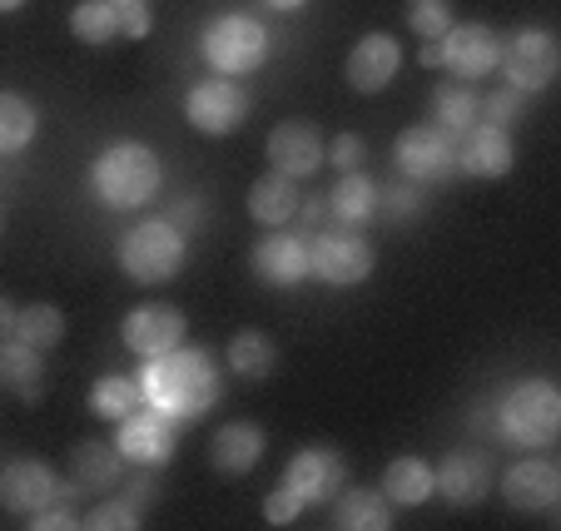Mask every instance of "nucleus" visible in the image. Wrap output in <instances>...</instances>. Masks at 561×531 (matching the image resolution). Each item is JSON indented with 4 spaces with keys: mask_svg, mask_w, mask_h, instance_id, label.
Returning a JSON list of instances; mask_svg holds the SVG:
<instances>
[{
    "mask_svg": "<svg viewBox=\"0 0 561 531\" xmlns=\"http://www.w3.org/2000/svg\"><path fill=\"white\" fill-rule=\"evenodd\" d=\"M139 388H145L149 407H159L174 423H190V417H204L219 403V368H214L209 348H184L180 343L174 353L145 358Z\"/></svg>",
    "mask_w": 561,
    "mask_h": 531,
    "instance_id": "f257e3e1",
    "label": "nucleus"
},
{
    "mask_svg": "<svg viewBox=\"0 0 561 531\" xmlns=\"http://www.w3.org/2000/svg\"><path fill=\"white\" fill-rule=\"evenodd\" d=\"M159 154L139 139H119V145L100 149V160L90 164V189L105 209H145L159 194Z\"/></svg>",
    "mask_w": 561,
    "mask_h": 531,
    "instance_id": "f03ea898",
    "label": "nucleus"
},
{
    "mask_svg": "<svg viewBox=\"0 0 561 531\" xmlns=\"http://www.w3.org/2000/svg\"><path fill=\"white\" fill-rule=\"evenodd\" d=\"M190 258V234H180L170 219H145L119 239V268L135 284H170Z\"/></svg>",
    "mask_w": 561,
    "mask_h": 531,
    "instance_id": "7ed1b4c3",
    "label": "nucleus"
},
{
    "mask_svg": "<svg viewBox=\"0 0 561 531\" xmlns=\"http://www.w3.org/2000/svg\"><path fill=\"white\" fill-rule=\"evenodd\" d=\"M497 423H502V437L507 442H522V447H551L561 432V393L557 383L547 378H527L517 383L497 407Z\"/></svg>",
    "mask_w": 561,
    "mask_h": 531,
    "instance_id": "20e7f679",
    "label": "nucleus"
},
{
    "mask_svg": "<svg viewBox=\"0 0 561 531\" xmlns=\"http://www.w3.org/2000/svg\"><path fill=\"white\" fill-rule=\"evenodd\" d=\"M199 50L219 74H254L259 65L268 60V31L254 21V15L229 11L204 31Z\"/></svg>",
    "mask_w": 561,
    "mask_h": 531,
    "instance_id": "39448f33",
    "label": "nucleus"
},
{
    "mask_svg": "<svg viewBox=\"0 0 561 531\" xmlns=\"http://www.w3.org/2000/svg\"><path fill=\"white\" fill-rule=\"evenodd\" d=\"M557 65H561V50H557V35L541 31V25H527V31L507 35L502 41V55H497V70L507 74V85L517 95H537L557 80Z\"/></svg>",
    "mask_w": 561,
    "mask_h": 531,
    "instance_id": "423d86ee",
    "label": "nucleus"
},
{
    "mask_svg": "<svg viewBox=\"0 0 561 531\" xmlns=\"http://www.w3.org/2000/svg\"><path fill=\"white\" fill-rule=\"evenodd\" d=\"M392 160L413 184H437L457 170V145L443 125H413L398 135L392 145Z\"/></svg>",
    "mask_w": 561,
    "mask_h": 531,
    "instance_id": "0eeeda50",
    "label": "nucleus"
},
{
    "mask_svg": "<svg viewBox=\"0 0 561 531\" xmlns=\"http://www.w3.org/2000/svg\"><path fill=\"white\" fill-rule=\"evenodd\" d=\"M308 274L323 278V284H333V288L363 284V278L373 274V244L358 239V234H348V229H339V234H318L313 244H308Z\"/></svg>",
    "mask_w": 561,
    "mask_h": 531,
    "instance_id": "6e6552de",
    "label": "nucleus"
},
{
    "mask_svg": "<svg viewBox=\"0 0 561 531\" xmlns=\"http://www.w3.org/2000/svg\"><path fill=\"white\" fill-rule=\"evenodd\" d=\"M184 119H190L199 135H233V129L249 119L244 85H233V80H199V85L184 95Z\"/></svg>",
    "mask_w": 561,
    "mask_h": 531,
    "instance_id": "1a4fd4ad",
    "label": "nucleus"
},
{
    "mask_svg": "<svg viewBox=\"0 0 561 531\" xmlns=\"http://www.w3.org/2000/svg\"><path fill=\"white\" fill-rule=\"evenodd\" d=\"M497 55H502L497 31L482 25V21H462V25H453V31L443 35V70L457 74L462 85L488 80V74L497 70Z\"/></svg>",
    "mask_w": 561,
    "mask_h": 531,
    "instance_id": "9d476101",
    "label": "nucleus"
},
{
    "mask_svg": "<svg viewBox=\"0 0 561 531\" xmlns=\"http://www.w3.org/2000/svg\"><path fill=\"white\" fill-rule=\"evenodd\" d=\"M119 458L135 462V467H164V462L174 458V417H164L159 407H139V413H129L125 423H119Z\"/></svg>",
    "mask_w": 561,
    "mask_h": 531,
    "instance_id": "9b49d317",
    "label": "nucleus"
},
{
    "mask_svg": "<svg viewBox=\"0 0 561 531\" xmlns=\"http://www.w3.org/2000/svg\"><path fill=\"white\" fill-rule=\"evenodd\" d=\"M125 348L139 353V358H159V353H174L190 333V319H184L174 303H139L135 313H125Z\"/></svg>",
    "mask_w": 561,
    "mask_h": 531,
    "instance_id": "f8f14e48",
    "label": "nucleus"
},
{
    "mask_svg": "<svg viewBox=\"0 0 561 531\" xmlns=\"http://www.w3.org/2000/svg\"><path fill=\"white\" fill-rule=\"evenodd\" d=\"M284 482L308 501V507H323V501H333L343 487H348V462H343L333 447H304V452H294Z\"/></svg>",
    "mask_w": 561,
    "mask_h": 531,
    "instance_id": "ddd939ff",
    "label": "nucleus"
},
{
    "mask_svg": "<svg viewBox=\"0 0 561 531\" xmlns=\"http://www.w3.org/2000/svg\"><path fill=\"white\" fill-rule=\"evenodd\" d=\"M60 492H65L60 477H55L50 462H41V458H15L0 467V501H5V511L31 517V511L50 507Z\"/></svg>",
    "mask_w": 561,
    "mask_h": 531,
    "instance_id": "4468645a",
    "label": "nucleus"
},
{
    "mask_svg": "<svg viewBox=\"0 0 561 531\" xmlns=\"http://www.w3.org/2000/svg\"><path fill=\"white\" fill-rule=\"evenodd\" d=\"M453 145H457V170L472 174V180H502L512 170V160H517L512 135L497 125H467Z\"/></svg>",
    "mask_w": 561,
    "mask_h": 531,
    "instance_id": "2eb2a0df",
    "label": "nucleus"
},
{
    "mask_svg": "<svg viewBox=\"0 0 561 531\" xmlns=\"http://www.w3.org/2000/svg\"><path fill=\"white\" fill-rule=\"evenodd\" d=\"M398 65H403V45L392 41V35L373 31V35H363V41L348 50L343 74H348V85L358 90V95H378V90L392 85Z\"/></svg>",
    "mask_w": 561,
    "mask_h": 531,
    "instance_id": "dca6fc26",
    "label": "nucleus"
},
{
    "mask_svg": "<svg viewBox=\"0 0 561 531\" xmlns=\"http://www.w3.org/2000/svg\"><path fill=\"white\" fill-rule=\"evenodd\" d=\"M433 487L443 492L453 507H472L492 492V462L488 452H477V447H457L447 452L443 467H433Z\"/></svg>",
    "mask_w": 561,
    "mask_h": 531,
    "instance_id": "f3484780",
    "label": "nucleus"
},
{
    "mask_svg": "<svg viewBox=\"0 0 561 531\" xmlns=\"http://www.w3.org/2000/svg\"><path fill=\"white\" fill-rule=\"evenodd\" d=\"M502 497L512 511H551L561 501V467L547 458L517 462L502 472Z\"/></svg>",
    "mask_w": 561,
    "mask_h": 531,
    "instance_id": "a211bd4d",
    "label": "nucleus"
},
{
    "mask_svg": "<svg viewBox=\"0 0 561 531\" xmlns=\"http://www.w3.org/2000/svg\"><path fill=\"white\" fill-rule=\"evenodd\" d=\"M323 135H318L308 119H284V125L268 135V164H274L278 174H288V180H304V174H313L318 164H323Z\"/></svg>",
    "mask_w": 561,
    "mask_h": 531,
    "instance_id": "6ab92c4d",
    "label": "nucleus"
},
{
    "mask_svg": "<svg viewBox=\"0 0 561 531\" xmlns=\"http://www.w3.org/2000/svg\"><path fill=\"white\" fill-rule=\"evenodd\" d=\"M249 264H254V278L268 288H298L308 274V244L298 234H268L254 244V254H249Z\"/></svg>",
    "mask_w": 561,
    "mask_h": 531,
    "instance_id": "aec40b11",
    "label": "nucleus"
},
{
    "mask_svg": "<svg viewBox=\"0 0 561 531\" xmlns=\"http://www.w3.org/2000/svg\"><path fill=\"white\" fill-rule=\"evenodd\" d=\"M264 447H268V437H264L259 423H229V427L214 432L209 462H214L219 477H249V472L264 462Z\"/></svg>",
    "mask_w": 561,
    "mask_h": 531,
    "instance_id": "412c9836",
    "label": "nucleus"
},
{
    "mask_svg": "<svg viewBox=\"0 0 561 531\" xmlns=\"http://www.w3.org/2000/svg\"><path fill=\"white\" fill-rule=\"evenodd\" d=\"M0 393L21 397V403H35V397L45 393V353L21 338L0 343Z\"/></svg>",
    "mask_w": 561,
    "mask_h": 531,
    "instance_id": "4be33fe9",
    "label": "nucleus"
},
{
    "mask_svg": "<svg viewBox=\"0 0 561 531\" xmlns=\"http://www.w3.org/2000/svg\"><path fill=\"white\" fill-rule=\"evenodd\" d=\"M70 477L80 492H115L125 482V458L115 442H80L70 452Z\"/></svg>",
    "mask_w": 561,
    "mask_h": 531,
    "instance_id": "5701e85b",
    "label": "nucleus"
},
{
    "mask_svg": "<svg viewBox=\"0 0 561 531\" xmlns=\"http://www.w3.org/2000/svg\"><path fill=\"white\" fill-rule=\"evenodd\" d=\"M392 501L373 487H343L333 497V527L339 531H388L392 527Z\"/></svg>",
    "mask_w": 561,
    "mask_h": 531,
    "instance_id": "b1692460",
    "label": "nucleus"
},
{
    "mask_svg": "<svg viewBox=\"0 0 561 531\" xmlns=\"http://www.w3.org/2000/svg\"><path fill=\"white\" fill-rule=\"evenodd\" d=\"M298 204H304L298 180H288V174H278V170H268L264 180H254V189H249V213H254L259 223H268V229H284L298 213Z\"/></svg>",
    "mask_w": 561,
    "mask_h": 531,
    "instance_id": "393cba45",
    "label": "nucleus"
},
{
    "mask_svg": "<svg viewBox=\"0 0 561 531\" xmlns=\"http://www.w3.org/2000/svg\"><path fill=\"white\" fill-rule=\"evenodd\" d=\"M382 497L392 501V507H423L427 497H433V467H427L423 458H392L388 467H382Z\"/></svg>",
    "mask_w": 561,
    "mask_h": 531,
    "instance_id": "a878e982",
    "label": "nucleus"
},
{
    "mask_svg": "<svg viewBox=\"0 0 561 531\" xmlns=\"http://www.w3.org/2000/svg\"><path fill=\"white\" fill-rule=\"evenodd\" d=\"M139 407H145V388H139V378H129V372H105V378L90 388V413H95L100 423H125Z\"/></svg>",
    "mask_w": 561,
    "mask_h": 531,
    "instance_id": "bb28decb",
    "label": "nucleus"
},
{
    "mask_svg": "<svg viewBox=\"0 0 561 531\" xmlns=\"http://www.w3.org/2000/svg\"><path fill=\"white\" fill-rule=\"evenodd\" d=\"M229 368L239 372V378H249V383H264L268 372L278 368V343L268 338L264 328L233 333V343H229Z\"/></svg>",
    "mask_w": 561,
    "mask_h": 531,
    "instance_id": "cd10ccee",
    "label": "nucleus"
},
{
    "mask_svg": "<svg viewBox=\"0 0 561 531\" xmlns=\"http://www.w3.org/2000/svg\"><path fill=\"white\" fill-rule=\"evenodd\" d=\"M329 209H333V219H343V223L373 219V213H378V184H373L363 170H348L339 184H333Z\"/></svg>",
    "mask_w": 561,
    "mask_h": 531,
    "instance_id": "c85d7f7f",
    "label": "nucleus"
},
{
    "mask_svg": "<svg viewBox=\"0 0 561 531\" xmlns=\"http://www.w3.org/2000/svg\"><path fill=\"white\" fill-rule=\"evenodd\" d=\"M35 129H41V115L31 100L15 90H0V154H21L35 139Z\"/></svg>",
    "mask_w": 561,
    "mask_h": 531,
    "instance_id": "c756f323",
    "label": "nucleus"
},
{
    "mask_svg": "<svg viewBox=\"0 0 561 531\" xmlns=\"http://www.w3.org/2000/svg\"><path fill=\"white\" fill-rule=\"evenodd\" d=\"M15 338L41 348V353H50L55 343L65 338V313L55 309V303H31V309L15 313Z\"/></svg>",
    "mask_w": 561,
    "mask_h": 531,
    "instance_id": "7c9ffc66",
    "label": "nucleus"
},
{
    "mask_svg": "<svg viewBox=\"0 0 561 531\" xmlns=\"http://www.w3.org/2000/svg\"><path fill=\"white\" fill-rule=\"evenodd\" d=\"M433 125H443L447 135H462L467 125H477V90L472 85H437L433 95Z\"/></svg>",
    "mask_w": 561,
    "mask_h": 531,
    "instance_id": "2f4dec72",
    "label": "nucleus"
},
{
    "mask_svg": "<svg viewBox=\"0 0 561 531\" xmlns=\"http://www.w3.org/2000/svg\"><path fill=\"white\" fill-rule=\"evenodd\" d=\"M70 31H75V41H85V45H110L119 35V11L110 0H80L70 11Z\"/></svg>",
    "mask_w": 561,
    "mask_h": 531,
    "instance_id": "473e14b6",
    "label": "nucleus"
},
{
    "mask_svg": "<svg viewBox=\"0 0 561 531\" xmlns=\"http://www.w3.org/2000/svg\"><path fill=\"white\" fill-rule=\"evenodd\" d=\"M75 497H80V487L70 482V487H65L60 497L50 501V507L31 511V517H25V527H31V531H80V527H85V517H80Z\"/></svg>",
    "mask_w": 561,
    "mask_h": 531,
    "instance_id": "72a5a7b5",
    "label": "nucleus"
},
{
    "mask_svg": "<svg viewBox=\"0 0 561 531\" xmlns=\"http://www.w3.org/2000/svg\"><path fill=\"white\" fill-rule=\"evenodd\" d=\"M408 31L417 41H443L453 31V0H408Z\"/></svg>",
    "mask_w": 561,
    "mask_h": 531,
    "instance_id": "f704fd0d",
    "label": "nucleus"
},
{
    "mask_svg": "<svg viewBox=\"0 0 561 531\" xmlns=\"http://www.w3.org/2000/svg\"><path fill=\"white\" fill-rule=\"evenodd\" d=\"M139 507H129L125 497H105L95 511H85V527L90 531H135L139 527Z\"/></svg>",
    "mask_w": 561,
    "mask_h": 531,
    "instance_id": "c9c22d12",
    "label": "nucleus"
},
{
    "mask_svg": "<svg viewBox=\"0 0 561 531\" xmlns=\"http://www.w3.org/2000/svg\"><path fill=\"white\" fill-rule=\"evenodd\" d=\"M477 115L488 119V125L507 129V125H517V119H522V95L512 85H502V90H492V95L477 100Z\"/></svg>",
    "mask_w": 561,
    "mask_h": 531,
    "instance_id": "e433bc0d",
    "label": "nucleus"
},
{
    "mask_svg": "<svg viewBox=\"0 0 561 531\" xmlns=\"http://www.w3.org/2000/svg\"><path fill=\"white\" fill-rule=\"evenodd\" d=\"M423 209V189L417 184H392V189H378V213L382 219H413Z\"/></svg>",
    "mask_w": 561,
    "mask_h": 531,
    "instance_id": "4c0bfd02",
    "label": "nucleus"
},
{
    "mask_svg": "<svg viewBox=\"0 0 561 531\" xmlns=\"http://www.w3.org/2000/svg\"><path fill=\"white\" fill-rule=\"evenodd\" d=\"M304 507H308V501L284 482V487H274V492L264 497V521H268V527H294Z\"/></svg>",
    "mask_w": 561,
    "mask_h": 531,
    "instance_id": "58836bf2",
    "label": "nucleus"
},
{
    "mask_svg": "<svg viewBox=\"0 0 561 531\" xmlns=\"http://www.w3.org/2000/svg\"><path fill=\"white\" fill-rule=\"evenodd\" d=\"M323 160H329L333 170H343V174H348V170H363V160H368V145H363L358 135H339V139L329 145V154H323Z\"/></svg>",
    "mask_w": 561,
    "mask_h": 531,
    "instance_id": "ea45409f",
    "label": "nucleus"
},
{
    "mask_svg": "<svg viewBox=\"0 0 561 531\" xmlns=\"http://www.w3.org/2000/svg\"><path fill=\"white\" fill-rule=\"evenodd\" d=\"M164 219H170L180 234H190V229H199V223H204V199H199V194H184V199L170 204V213H164Z\"/></svg>",
    "mask_w": 561,
    "mask_h": 531,
    "instance_id": "a19ab883",
    "label": "nucleus"
},
{
    "mask_svg": "<svg viewBox=\"0 0 561 531\" xmlns=\"http://www.w3.org/2000/svg\"><path fill=\"white\" fill-rule=\"evenodd\" d=\"M119 31H125L129 41H145V35L154 31V15H149V5H129V11H119Z\"/></svg>",
    "mask_w": 561,
    "mask_h": 531,
    "instance_id": "79ce46f5",
    "label": "nucleus"
},
{
    "mask_svg": "<svg viewBox=\"0 0 561 531\" xmlns=\"http://www.w3.org/2000/svg\"><path fill=\"white\" fill-rule=\"evenodd\" d=\"M119 497H125V501H129V507H139V511H145V507H149V501H154V482H149V477L129 482V477H125V492H119Z\"/></svg>",
    "mask_w": 561,
    "mask_h": 531,
    "instance_id": "37998d69",
    "label": "nucleus"
},
{
    "mask_svg": "<svg viewBox=\"0 0 561 531\" xmlns=\"http://www.w3.org/2000/svg\"><path fill=\"white\" fill-rule=\"evenodd\" d=\"M15 313H21V309H15L11 298L0 293V343H5V338H15Z\"/></svg>",
    "mask_w": 561,
    "mask_h": 531,
    "instance_id": "c03bdc74",
    "label": "nucleus"
},
{
    "mask_svg": "<svg viewBox=\"0 0 561 531\" xmlns=\"http://www.w3.org/2000/svg\"><path fill=\"white\" fill-rule=\"evenodd\" d=\"M423 65H443V41H427L423 45Z\"/></svg>",
    "mask_w": 561,
    "mask_h": 531,
    "instance_id": "a18cd8bd",
    "label": "nucleus"
},
{
    "mask_svg": "<svg viewBox=\"0 0 561 531\" xmlns=\"http://www.w3.org/2000/svg\"><path fill=\"white\" fill-rule=\"evenodd\" d=\"M264 5H268V11H304L308 0H264Z\"/></svg>",
    "mask_w": 561,
    "mask_h": 531,
    "instance_id": "49530a36",
    "label": "nucleus"
},
{
    "mask_svg": "<svg viewBox=\"0 0 561 531\" xmlns=\"http://www.w3.org/2000/svg\"><path fill=\"white\" fill-rule=\"evenodd\" d=\"M25 0H0V15H11V11H21Z\"/></svg>",
    "mask_w": 561,
    "mask_h": 531,
    "instance_id": "de8ad7c7",
    "label": "nucleus"
},
{
    "mask_svg": "<svg viewBox=\"0 0 561 531\" xmlns=\"http://www.w3.org/2000/svg\"><path fill=\"white\" fill-rule=\"evenodd\" d=\"M115 11H129V5H149V0H110Z\"/></svg>",
    "mask_w": 561,
    "mask_h": 531,
    "instance_id": "09e8293b",
    "label": "nucleus"
},
{
    "mask_svg": "<svg viewBox=\"0 0 561 531\" xmlns=\"http://www.w3.org/2000/svg\"><path fill=\"white\" fill-rule=\"evenodd\" d=\"M0 229H5V213H0Z\"/></svg>",
    "mask_w": 561,
    "mask_h": 531,
    "instance_id": "8fccbe9b",
    "label": "nucleus"
}]
</instances>
